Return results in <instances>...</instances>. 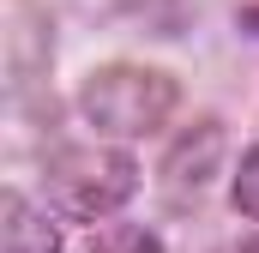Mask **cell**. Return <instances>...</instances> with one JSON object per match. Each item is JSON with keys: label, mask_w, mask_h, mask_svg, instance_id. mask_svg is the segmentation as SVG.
<instances>
[{"label": "cell", "mask_w": 259, "mask_h": 253, "mask_svg": "<svg viewBox=\"0 0 259 253\" xmlns=\"http://www.w3.org/2000/svg\"><path fill=\"white\" fill-rule=\"evenodd\" d=\"M181 91L169 72L157 66H97L78 91V109L84 121L109 139H139V133H157V126L175 115Z\"/></svg>", "instance_id": "obj_1"}, {"label": "cell", "mask_w": 259, "mask_h": 253, "mask_svg": "<svg viewBox=\"0 0 259 253\" xmlns=\"http://www.w3.org/2000/svg\"><path fill=\"white\" fill-rule=\"evenodd\" d=\"M42 181L72 217H103V211L133 199L139 169H133L127 151H109V145H61L42 163Z\"/></svg>", "instance_id": "obj_2"}, {"label": "cell", "mask_w": 259, "mask_h": 253, "mask_svg": "<svg viewBox=\"0 0 259 253\" xmlns=\"http://www.w3.org/2000/svg\"><path fill=\"white\" fill-rule=\"evenodd\" d=\"M55 61V36L49 18L36 12V0H6V85L12 97H24Z\"/></svg>", "instance_id": "obj_3"}, {"label": "cell", "mask_w": 259, "mask_h": 253, "mask_svg": "<svg viewBox=\"0 0 259 253\" xmlns=\"http://www.w3.org/2000/svg\"><path fill=\"white\" fill-rule=\"evenodd\" d=\"M0 235H6V253H61V229L24 199V193H6L0 199Z\"/></svg>", "instance_id": "obj_4"}, {"label": "cell", "mask_w": 259, "mask_h": 253, "mask_svg": "<svg viewBox=\"0 0 259 253\" xmlns=\"http://www.w3.org/2000/svg\"><path fill=\"white\" fill-rule=\"evenodd\" d=\"M235 205L259 223V151H247V157H241V169H235Z\"/></svg>", "instance_id": "obj_5"}, {"label": "cell", "mask_w": 259, "mask_h": 253, "mask_svg": "<svg viewBox=\"0 0 259 253\" xmlns=\"http://www.w3.org/2000/svg\"><path fill=\"white\" fill-rule=\"evenodd\" d=\"M223 253H259V241H235V247H223Z\"/></svg>", "instance_id": "obj_6"}]
</instances>
